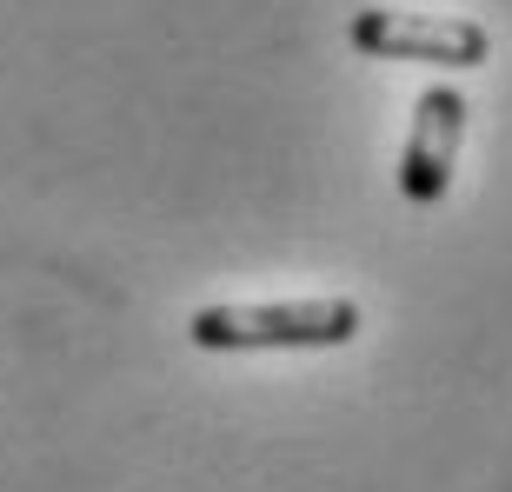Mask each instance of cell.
I'll return each instance as SVG.
<instances>
[{"instance_id":"3","label":"cell","mask_w":512,"mask_h":492,"mask_svg":"<svg viewBox=\"0 0 512 492\" xmlns=\"http://www.w3.org/2000/svg\"><path fill=\"white\" fill-rule=\"evenodd\" d=\"M466 94L459 87H426L413 100V127H406V147H399V193L413 207H439L453 193V167H459V140H466Z\"/></svg>"},{"instance_id":"1","label":"cell","mask_w":512,"mask_h":492,"mask_svg":"<svg viewBox=\"0 0 512 492\" xmlns=\"http://www.w3.org/2000/svg\"><path fill=\"white\" fill-rule=\"evenodd\" d=\"M366 333V306L346 293L313 300H266V306H193L187 340L200 353H333Z\"/></svg>"},{"instance_id":"2","label":"cell","mask_w":512,"mask_h":492,"mask_svg":"<svg viewBox=\"0 0 512 492\" xmlns=\"http://www.w3.org/2000/svg\"><path fill=\"white\" fill-rule=\"evenodd\" d=\"M353 54L366 60H419V67H486L493 34L466 14H426V7H360L346 20Z\"/></svg>"}]
</instances>
